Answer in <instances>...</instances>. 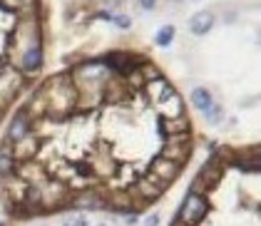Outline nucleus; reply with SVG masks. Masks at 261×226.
Instances as JSON below:
<instances>
[{"instance_id": "1a4fd4ad", "label": "nucleus", "mask_w": 261, "mask_h": 226, "mask_svg": "<svg viewBox=\"0 0 261 226\" xmlns=\"http://www.w3.org/2000/svg\"><path fill=\"white\" fill-rule=\"evenodd\" d=\"M63 226H87V216H82V214H70V216H65Z\"/></svg>"}, {"instance_id": "9b49d317", "label": "nucleus", "mask_w": 261, "mask_h": 226, "mask_svg": "<svg viewBox=\"0 0 261 226\" xmlns=\"http://www.w3.org/2000/svg\"><path fill=\"white\" fill-rule=\"evenodd\" d=\"M139 5H142L144 10H152V8L157 5V0H139Z\"/></svg>"}, {"instance_id": "f8f14e48", "label": "nucleus", "mask_w": 261, "mask_h": 226, "mask_svg": "<svg viewBox=\"0 0 261 226\" xmlns=\"http://www.w3.org/2000/svg\"><path fill=\"white\" fill-rule=\"evenodd\" d=\"M157 224H159V216H157V214H152V216L147 219V226H157Z\"/></svg>"}, {"instance_id": "9d476101", "label": "nucleus", "mask_w": 261, "mask_h": 226, "mask_svg": "<svg viewBox=\"0 0 261 226\" xmlns=\"http://www.w3.org/2000/svg\"><path fill=\"white\" fill-rule=\"evenodd\" d=\"M110 20H112L117 28H130V25H132V20H130L127 15H115V18H110Z\"/></svg>"}, {"instance_id": "4468645a", "label": "nucleus", "mask_w": 261, "mask_h": 226, "mask_svg": "<svg viewBox=\"0 0 261 226\" xmlns=\"http://www.w3.org/2000/svg\"><path fill=\"white\" fill-rule=\"evenodd\" d=\"M0 226H3V224H0Z\"/></svg>"}, {"instance_id": "f03ea898", "label": "nucleus", "mask_w": 261, "mask_h": 226, "mask_svg": "<svg viewBox=\"0 0 261 226\" xmlns=\"http://www.w3.org/2000/svg\"><path fill=\"white\" fill-rule=\"evenodd\" d=\"M33 134V122H30V112H20L15 114L13 124H10V132H8V142H23L25 137Z\"/></svg>"}, {"instance_id": "20e7f679", "label": "nucleus", "mask_w": 261, "mask_h": 226, "mask_svg": "<svg viewBox=\"0 0 261 226\" xmlns=\"http://www.w3.org/2000/svg\"><path fill=\"white\" fill-rule=\"evenodd\" d=\"M211 25H214V15L211 13H196L192 20H189V30L194 33V35H206L209 30H211Z\"/></svg>"}, {"instance_id": "39448f33", "label": "nucleus", "mask_w": 261, "mask_h": 226, "mask_svg": "<svg viewBox=\"0 0 261 226\" xmlns=\"http://www.w3.org/2000/svg\"><path fill=\"white\" fill-rule=\"evenodd\" d=\"M13 169H15V157L8 147H3L0 149V176H10Z\"/></svg>"}, {"instance_id": "0eeeda50", "label": "nucleus", "mask_w": 261, "mask_h": 226, "mask_svg": "<svg viewBox=\"0 0 261 226\" xmlns=\"http://www.w3.org/2000/svg\"><path fill=\"white\" fill-rule=\"evenodd\" d=\"M172 38H174V28H172V25H164V28L157 33V45L167 48V45L172 43Z\"/></svg>"}, {"instance_id": "6e6552de", "label": "nucleus", "mask_w": 261, "mask_h": 226, "mask_svg": "<svg viewBox=\"0 0 261 226\" xmlns=\"http://www.w3.org/2000/svg\"><path fill=\"white\" fill-rule=\"evenodd\" d=\"M204 114H206V119H209L211 124H219V119L224 117V112H221V107H219V105H214V102H211V105H209V107L204 110Z\"/></svg>"}, {"instance_id": "423d86ee", "label": "nucleus", "mask_w": 261, "mask_h": 226, "mask_svg": "<svg viewBox=\"0 0 261 226\" xmlns=\"http://www.w3.org/2000/svg\"><path fill=\"white\" fill-rule=\"evenodd\" d=\"M192 102H194V107L196 110H206L209 105H211V95H209V90H204V87H196L194 92H192Z\"/></svg>"}, {"instance_id": "ddd939ff", "label": "nucleus", "mask_w": 261, "mask_h": 226, "mask_svg": "<svg viewBox=\"0 0 261 226\" xmlns=\"http://www.w3.org/2000/svg\"><path fill=\"white\" fill-rule=\"evenodd\" d=\"M102 226H112V224H102Z\"/></svg>"}, {"instance_id": "f257e3e1", "label": "nucleus", "mask_w": 261, "mask_h": 226, "mask_svg": "<svg viewBox=\"0 0 261 226\" xmlns=\"http://www.w3.org/2000/svg\"><path fill=\"white\" fill-rule=\"evenodd\" d=\"M206 209H209L206 196L194 189V191L187 194V199H184V204H182V209H179V219H177V221H182V224H187V226H196V224L204 219Z\"/></svg>"}, {"instance_id": "7ed1b4c3", "label": "nucleus", "mask_w": 261, "mask_h": 226, "mask_svg": "<svg viewBox=\"0 0 261 226\" xmlns=\"http://www.w3.org/2000/svg\"><path fill=\"white\" fill-rule=\"evenodd\" d=\"M20 65H23V72H28V75H33V72H38L40 70V65H43V45H30L28 50H23V55H20Z\"/></svg>"}]
</instances>
